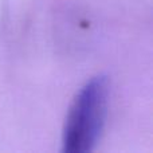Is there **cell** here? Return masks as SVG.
Wrapping results in <instances>:
<instances>
[{"label": "cell", "mask_w": 153, "mask_h": 153, "mask_svg": "<svg viewBox=\"0 0 153 153\" xmlns=\"http://www.w3.org/2000/svg\"><path fill=\"white\" fill-rule=\"evenodd\" d=\"M109 79L98 75L78 93L69 109L62 133L63 153H87L98 144L108 111Z\"/></svg>", "instance_id": "obj_1"}]
</instances>
